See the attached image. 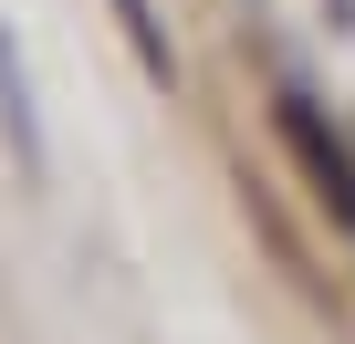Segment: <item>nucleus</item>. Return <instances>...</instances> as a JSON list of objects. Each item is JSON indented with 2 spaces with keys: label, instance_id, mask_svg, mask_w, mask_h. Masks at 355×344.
Listing matches in <instances>:
<instances>
[{
  "label": "nucleus",
  "instance_id": "f257e3e1",
  "mask_svg": "<svg viewBox=\"0 0 355 344\" xmlns=\"http://www.w3.org/2000/svg\"><path fill=\"white\" fill-rule=\"evenodd\" d=\"M272 115H282V136H293V156H303V178H313V188L334 199V219L355 230V156H345V136L324 125V105L282 84V105H272Z\"/></svg>",
  "mask_w": 355,
  "mask_h": 344
}]
</instances>
